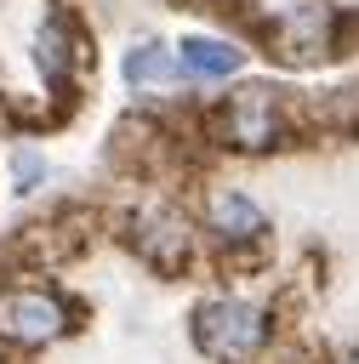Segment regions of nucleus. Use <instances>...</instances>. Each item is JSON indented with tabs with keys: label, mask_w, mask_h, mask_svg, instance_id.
Segmentation results:
<instances>
[{
	"label": "nucleus",
	"mask_w": 359,
	"mask_h": 364,
	"mask_svg": "<svg viewBox=\"0 0 359 364\" xmlns=\"http://www.w3.org/2000/svg\"><path fill=\"white\" fill-rule=\"evenodd\" d=\"M291 131H296V102L262 80H245L205 114V136L234 154H274L279 142H291Z\"/></svg>",
	"instance_id": "f257e3e1"
},
{
	"label": "nucleus",
	"mask_w": 359,
	"mask_h": 364,
	"mask_svg": "<svg viewBox=\"0 0 359 364\" xmlns=\"http://www.w3.org/2000/svg\"><path fill=\"white\" fill-rule=\"evenodd\" d=\"M188 341L211 364H245L274 341V313L245 296H205L188 313Z\"/></svg>",
	"instance_id": "f03ea898"
},
{
	"label": "nucleus",
	"mask_w": 359,
	"mask_h": 364,
	"mask_svg": "<svg viewBox=\"0 0 359 364\" xmlns=\"http://www.w3.org/2000/svg\"><path fill=\"white\" fill-rule=\"evenodd\" d=\"M120 239H125V250H131L148 273L177 279V273L194 262V250H199V222H194L182 205H171V199H137V205L120 216Z\"/></svg>",
	"instance_id": "7ed1b4c3"
},
{
	"label": "nucleus",
	"mask_w": 359,
	"mask_h": 364,
	"mask_svg": "<svg viewBox=\"0 0 359 364\" xmlns=\"http://www.w3.org/2000/svg\"><path fill=\"white\" fill-rule=\"evenodd\" d=\"M80 330V307L57 284H6L0 290V341L17 353H40Z\"/></svg>",
	"instance_id": "20e7f679"
},
{
	"label": "nucleus",
	"mask_w": 359,
	"mask_h": 364,
	"mask_svg": "<svg viewBox=\"0 0 359 364\" xmlns=\"http://www.w3.org/2000/svg\"><path fill=\"white\" fill-rule=\"evenodd\" d=\"M199 233H211L222 262H251L268 245V210L239 188H211L205 210H199Z\"/></svg>",
	"instance_id": "39448f33"
},
{
	"label": "nucleus",
	"mask_w": 359,
	"mask_h": 364,
	"mask_svg": "<svg viewBox=\"0 0 359 364\" xmlns=\"http://www.w3.org/2000/svg\"><path fill=\"white\" fill-rule=\"evenodd\" d=\"M268 51L285 63H319L336 51V6L331 0H291L268 23Z\"/></svg>",
	"instance_id": "423d86ee"
},
{
	"label": "nucleus",
	"mask_w": 359,
	"mask_h": 364,
	"mask_svg": "<svg viewBox=\"0 0 359 364\" xmlns=\"http://www.w3.org/2000/svg\"><path fill=\"white\" fill-rule=\"evenodd\" d=\"M34 68L46 74V85L63 102H74V74L85 68V46H80V28H74L68 11L40 17V28H34Z\"/></svg>",
	"instance_id": "0eeeda50"
},
{
	"label": "nucleus",
	"mask_w": 359,
	"mask_h": 364,
	"mask_svg": "<svg viewBox=\"0 0 359 364\" xmlns=\"http://www.w3.org/2000/svg\"><path fill=\"white\" fill-rule=\"evenodd\" d=\"M177 80H182L177 46H165V40H137V46L125 51V85H131L137 97H177Z\"/></svg>",
	"instance_id": "6e6552de"
},
{
	"label": "nucleus",
	"mask_w": 359,
	"mask_h": 364,
	"mask_svg": "<svg viewBox=\"0 0 359 364\" xmlns=\"http://www.w3.org/2000/svg\"><path fill=\"white\" fill-rule=\"evenodd\" d=\"M177 68L188 80H228L245 68V51L222 34H188V40H177Z\"/></svg>",
	"instance_id": "1a4fd4ad"
},
{
	"label": "nucleus",
	"mask_w": 359,
	"mask_h": 364,
	"mask_svg": "<svg viewBox=\"0 0 359 364\" xmlns=\"http://www.w3.org/2000/svg\"><path fill=\"white\" fill-rule=\"evenodd\" d=\"M11 176H17V182H11L17 193H34V188H40V176H46V159H40V154H28V148H23V154H11Z\"/></svg>",
	"instance_id": "9d476101"
},
{
	"label": "nucleus",
	"mask_w": 359,
	"mask_h": 364,
	"mask_svg": "<svg viewBox=\"0 0 359 364\" xmlns=\"http://www.w3.org/2000/svg\"><path fill=\"white\" fill-rule=\"evenodd\" d=\"M342 364H359V353H348V358H342Z\"/></svg>",
	"instance_id": "9b49d317"
}]
</instances>
